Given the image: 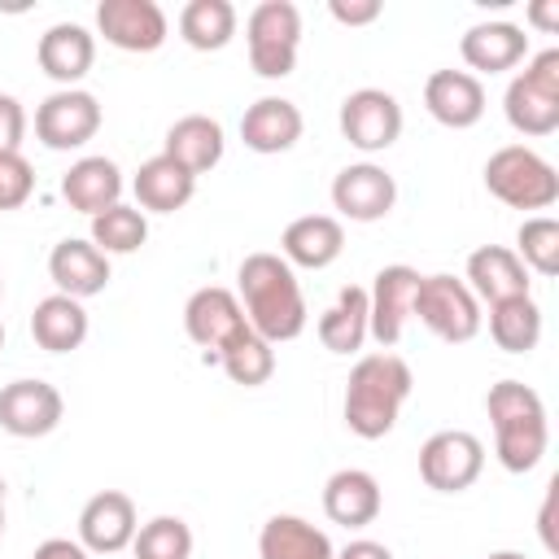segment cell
Instances as JSON below:
<instances>
[{
  "mask_svg": "<svg viewBox=\"0 0 559 559\" xmlns=\"http://www.w3.org/2000/svg\"><path fill=\"white\" fill-rule=\"evenodd\" d=\"M485 188L511 210H550L559 201L555 166L528 144H502L485 162Z\"/></svg>",
  "mask_w": 559,
  "mask_h": 559,
  "instance_id": "obj_4",
  "label": "cell"
},
{
  "mask_svg": "<svg viewBox=\"0 0 559 559\" xmlns=\"http://www.w3.org/2000/svg\"><path fill=\"white\" fill-rule=\"evenodd\" d=\"M489 336L502 354H528L542 341V310L533 297H511L489 306Z\"/></svg>",
  "mask_w": 559,
  "mask_h": 559,
  "instance_id": "obj_32",
  "label": "cell"
},
{
  "mask_svg": "<svg viewBox=\"0 0 559 559\" xmlns=\"http://www.w3.org/2000/svg\"><path fill=\"white\" fill-rule=\"evenodd\" d=\"M319 341L328 354H358L362 341L371 336V310H367V288L345 284L336 301L319 314Z\"/></svg>",
  "mask_w": 559,
  "mask_h": 559,
  "instance_id": "obj_29",
  "label": "cell"
},
{
  "mask_svg": "<svg viewBox=\"0 0 559 559\" xmlns=\"http://www.w3.org/2000/svg\"><path fill=\"white\" fill-rule=\"evenodd\" d=\"M135 502L122 489H100L79 511V542L87 555H118L135 542Z\"/></svg>",
  "mask_w": 559,
  "mask_h": 559,
  "instance_id": "obj_15",
  "label": "cell"
},
{
  "mask_svg": "<svg viewBox=\"0 0 559 559\" xmlns=\"http://www.w3.org/2000/svg\"><path fill=\"white\" fill-rule=\"evenodd\" d=\"M485 467V445L476 432L467 428H445V432H432L424 445H419V480L437 493H463L476 485Z\"/></svg>",
  "mask_w": 559,
  "mask_h": 559,
  "instance_id": "obj_8",
  "label": "cell"
},
{
  "mask_svg": "<svg viewBox=\"0 0 559 559\" xmlns=\"http://www.w3.org/2000/svg\"><path fill=\"white\" fill-rule=\"evenodd\" d=\"M301 127H306V118H301V109L293 105V100H284V96H262V100H253L249 109H245V118H240V140H245V148H253V153H288L297 140H301Z\"/></svg>",
  "mask_w": 559,
  "mask_h": 559,
  "instance_id": "obj_21",
  "label": "cell"
},
{
  "mask_svg": "<svg viewBox=\"0 0 559 559\" xmlns=\"http://www.w3.org/2000/svg\"><path fill=\"white\" fill-rule=\"evenodd\" d=\"M485 411L493 424V454L507 472H533L546 454L550 441V424H546V402L537 397V389L520 384V380H498L485 393Z\"/></svg>",
  "mask_w": 559,
  "mask_h": 559,
  "instance_id": "obj_3",
  "label": "cell"
},
{
  "mask_svg": "<svg viewBox=\"0 0 559 559\" xmlns=\"http://www.w3.org/2000/svg\"><path fill=\"white\" fill-rule=\"evenodd\" d=\"M236 284H240V310H245V323L280 345V341H297L306 332V293L297 284V271L280 258V253H245L240 271H236Z\"/></svg>",
  "mask_w": 559,
  "mask_h": 559,
  "instance_id": "obj_1",
  "label": "cell"
},
{
  "mask_svg": "<svg viewBox=\"0 0 559 559\" xmlns=\"http://www.w3.org/2000/svg\"><path fill=\"white\" fill-rule=\"evenodd\" d=\"M61 415H66V402L48 380H13L0 389V428L9 437H22V441L48 437L61 424Z\"/></svg>",
  "mask_w": 559,
  "mask_h": 559,
  "instance_id": "obj_13",
  "label": "cell"
},
{
  "mask_svg": "<svg viewBox=\"0 0 559 559\" xmlns=\"http://www.w3.org/2000/svg\"><path fill=\"white\" fill-rule=\"evenodd\" d=\"M35 57H39V70L48 79H57L61 87H74L92 70V61H96V39L79 22H57V26H48L39 35Z\"/></svg>",
  "mask_w": 559,
  "mask_h": 559,
  "instance_id": "obj_22",
  "label": "cell"
},
{
  "mask_svg": "<svg viewBox=\"0 0 559 559\" xmlns=\"http://www.w3.org/2000/svg\"><path fill=\"white\" fill-rule=\"evenodd\" d=\"M341 249H345V227L332 214H301L280 236V258L288 266H306V271L332 266L341 258Z\"/></svg>",
  "mask_w": 559,
  "mask_h": 559,
  "instance_id": "obj_20",
  "label": "cell"
},
{
  "mask_svg": "<svg viewBox=\"0 0 559 559\" xmlns=\"http://www.w3.org/2000/svg\"><path fill=\"white\" fill-rule=\"evenodd\" d=\"M0 293H4V280H0Z\"/></svg>",
  "mask_w": 559,
  "mask_h": 559,
  "instance_id": "obj_47",
  "label": "cell"
},
{
  "mask_svg": "<svg viewBox=\"0 0 559 559\" xmlns=\"http://www.w3.org/2000/svg\"><path fill=\"white\" fill-rule=\"evenodd\" d=\"M489 559H528V555H520V550H493Z\"/></svg>",
  "mask_w": 559,
  "mask_h": 559,
  "instance_id": "obj_44",
  "label": "cell"
},
{
  "mask_svg": "<svg viewBox=\"0 0 559 559\" xmlns=\"http://www.w3.org/2000/svg\"><path fill=\"white\" fill-rule=\"evenodd\" d=\"M0 537H4V480H0Z\"/></svg>",
  "mask_w": 559,
  "mask_h": 559,
  "instance_id": "obj_45",
  "label": "cell"
},
{
  "mask_svg": "<svg viewBox=\"0 0 559 559\" xmlns=\"http://www.w3.org/2000/svg\"><path fill=\"white\" fill-rule=\"evenodd\" d=\"M0 349H4V323H0Z\"/></svg>",
  "mask_w": 559,
  "mask_h": 559,
  "instance_id": "obj_46",
  "label": "cell"
},
{
  "mask_svg": "<svg viewBox=\"0 0 559 559\" xmlns=\"http://www.w3.org/2000/svg\"><path fill=\"white\" fill-rule=\"evenodd\" d=\"M502 114L520 135H550L559 131V48L537 52L502 96Z\"/></svg>",
  "mask_w": 559,
  "mask_h": 559,
  "instance_id": "obj_5",
  "label": "cell"
},
{
  "mask_svg": "<svg viewBox=\"0 0 559 559\" xmlns=\"http://www.w3.org/2000/svg\"><path fill=\"white\" fill-rule=\"evenodd\" d=\"M323 511L332 524L367 528L380 515V480L362 467H341L323 485Z\"/></svg>",
  "mask_w": 559,
  "mask_h": 559,
  "instance_id": "obj_25",
  "label": "cell"
},
{
  "mask_svg": "<svg viewBox=\"0 0 559 559\" xmlns=\"http://www.w3.org/2000/svg\"><path fill=\"white\" fill-rule=\"evenodd\" d=\"M397 201V183L376 162H354L332 179V205L349 223H380Z\"/></svg>",
  "mask_w": 559,
  "mask_h": 559,
  "instance_id": "obj_14",
  "label": "cell"
},
{
  "mask_svg": "<svg viewBox=\"0 0 559 559\" xmlns=\"http://www.w3.org/2000/svg\"><path fill=\"white\" fill-rule=\"evenodd\" d=\"M341 135L358 153H384L402 135V105L384 87H358L341 100Z\"/></svg>",
  "mask_w": 559,
  "mask_h": 559,
  "instance_id": "obj_10",
  "label": "cell"
},
{
  "mask_svg": "<svg viewBox=\"0 0 559 559\" xmlns=\"http://www.w3.org/2000/svg\"><path fill=\"white\" fill-rule=\"evenodd\" d=\"M179 35L197 52H218L236 35V4L231 0H188L179 13Z\"/></svg>",
  "mask_w": 559,
  "mask_h": 559,
  "instance_id": "obj_31",
  "label": "cell"
},
{
  "mask_svg": "<svg viewBox=\"0 0 559 559\" xmlns=\"http://www.w3.org/2000/svg\"><path fill=\"white\" fill-rule=\"evenodd\" d=\"M31 559H92V555L83 550V542L48 537V542H39V546H35V555H31Z\"/></svg>",
  "mask_w": 559,
  "mask_h": 559,
  "instance_id": "obj_40",
  "label": "cell"
},
{
  "mask_svg": "<svg viewBox=\"0 0 559 559\" xmlns=\"http://www.w3.org/2000/svg\"><path fill=\"white\" fill-rule=\"evenodd\" d=\"M96 31L122 52H157L166 44V13L157 0H100Z\"/></svg>",
  "mask_w": 559,
  "mask_h": 559,
  "instance_id": "obj_12",
  "label": "cell"
},
{
  "mask_svg": "<svg viewBox=\"0 0 559 559\" xmlns=\"http://www.w3.org/2000/svg\"><path fill=\"white\" fill-rule=\"evenodd\" d=\"M258 555L262 559H336L328 533L301 515H271L258 533Z\"/></svg>",
  "mask_w": 559,
  "mask_h": 559,
  "instance_id": "obj_30",
  "label": "cell"
},
{
  "mask_svg": "<svg viewBox=\"0 0 559 559\" xmlns=\"http://www.w3.org/2000/svg\"><path fill=\"white\" fill-rule=\"evenodd\" d=\"M223 144H227L223 127L210 114H183L179 122H170L162 153L170 162H179L188 175H205V170H214L223 162Z\"/></svg>",
  "mask_w": 559,
  "mask_h": 559,
  "instance_id": "obj_26",
  "label": "cell"
},
{
  "mask_svg": "<svg viewBox=\"0 0 559 559\" xmlns=\"http://www.w3.org/2000/svg\"><path fill=\"white\" fill-rule=\"evenodd\" d=\"M515 258L537 275H559V223L550 214H533L515 231Z\"/></svg>",
  "mask_w": 559,
  "mask_h": 559,
  "instance_id": "obj_35",
  "label": "cell"
},
{
  "mask_svg": "<svg viewBox=\"0 0 559 559\" xmlns=\"http://www.w3.org/2000/svg\"><path fill=\"white\" fill-rule=\"evenodd\" d=\"M218 362H223V371H227L231 384L258 389V384H266V380L275 376V345L262 341L253 328H245V332L218 354Z\"/></svg>",
  "mask_w": 559,
  "mask_h": 559,
  "instance_id": "obj_33",
  "label": "cell"
},
{
  "mask_svg": "<svg viewBox=\"0 0 559 559\" xmlns=\"http://www.w3.org/2000/svg\"><path fill=\"white\" fill-rule=\"evenodd\" d=\"M528 22L537 31H559V0H537L528 4Z\"/></svg>",
  "mask_w": 559,
  "mask_h": 559,
  "instance_id": "obj_42",
  "label": "cell"
},
{
  "mask_svg": "<svg viewBox=\"0 0 559 559\" xmlns=\"http://www.w3.org/2000/svg\"><path fill=\"white\" fill-rule=\"evenodd\" d=\"M424 105L441 127L467 131L485 118V83L467 70H432L424 83Z\"/></svg>",
  "mask_w": 559,
  "mask_h": 559,
  "instance_id": "obj_17",
  "label": "cell"
},
{
  "mask_svg": "<svg viewBox=\"0 0 559 559\" xmlns=\"http://www.w3.org/2000/svg\"><path fill=\"white\" fill-rule=\"evenodd\" d=\"M148 240V218L140 205H109L105 214L92 218V245L109 258V253H135Z\"/></svg>",
  "mask_w": 559,
  "mask_h": 559,
  "instance_id": "obj_34",
  "label": "cell"
},
{
  "mask_svg": "<svg viewBox=\"0 0 559 559\" xmlns=\"http://www.w3.org/2000/svg\"><path fill=\"white\" fill-rule=\"evenodd\" d=\"M122 170L109 162V157H79L66 175H61V197H66V205L70 210H79V214H87V218H96V214H105L109 205H118L122 201Z\"/></svg>",
  "mask_w": 559,
  "mask_h": 559,
  "instance_id": "obj_24",
  "label": "cell"
},
{
  "mask_svg": "<svg viewBox=\"0 0 559 559\" xmlns=\"http://www.w3.org/2000/svg\"><path fill=\"white\" fill-rule=\"evenodd\" d=\"M131 192L140 201V210H153V214H175L192 201L197 192V175H188L179 162H170L166 153L140 162L135 179H131Z\"/></svg>",
  "mask_w": 559,
  "mask_h": 559,
  "instance_id": "obj_27",
  "label": "cell"
},
{
  "mask_svg": "<svg viewBox=\"0 0 559 559\" xmlns=\"http://www.w3.org/2000/svg\"><path fill=\"white\" fill-rule=\"evenodd\" d=\"M555 489L559 485H550V493H546V507H542V542L555 550V533H550V507H555Z\"/></svg>",
  "mask_w": 559,
  "mask_h": 559,
  "instance_id": "obj_43",
  "label": "cell"
},
{
  "mask_svg": "<svg viewBox=\"0 0 559 559\" xmlns=\"http://www.w3.org/2000/svg\"><path fill=\"white\" fill-rule=\"evenodd\" d=\"M135 559H192V528L179 515H153L135 528Z\"/></svg>",
  "mask_w": 559,
  "mask_h": 559,
  "instance_id": "obj_36",
  "label": "cell"
},
{
  "mask_svg": "<svg viewBox=\"0 0 559 559\" xmlns=\"http://www.w3.org/2000/svg\"><path fill=\"white\" fill-rule=\"evenodd\" d=\"M336 559H393V550H389L384 542H371V537H358V542H349V546H341V550H336Z\"/></svg>",
  "mask_w": 559,
  "mask_h": 559,
  "instance_id": "obj_41",
  "label": "cell"
},
{
  "mask_svg": "<svg viewBox=\"0 0 559 559\" xmlns=\"http://www.w3.org/2000/svg\"><path fill=\"white\" fill-rule=\"evenodd\" d=\"M476 301H511V297H528V266L515 258V249L507 245H480L467 253V280Z\"/></svg>",
  "mask_w": 559,
  "mask_h": 559,
  "instance_id": "obj_18",
  "label": "cell"
},
{
  "mask_svg": "<svg viewBox=\"0 0 559 559\" xmlns=\"http://www.w3.org/2000/svg\"><path fill=\"white\" fill-rule=\"evenodd\" d=\"M415 319L445 345H467L480 332V301L454 275H424L415 293Z\"/></svg>",
  "mask_w": 559,
  "mask_h": 559,
  "instance_id": "obj_7",
  "label": "cell"
},
{
  "mask_svg": "<svg viewBox=\"0 0 559 559\" xmlns=\"http://www.w3.org/2000/svg\"><path fill=\"white\" fill-rule=\"evenodd\" d=\"M183 328H188V336H192L201 349L223 354L249 323H245V310H240V301H236L231 288L205 284V288H197V293L188 297V306H183Z\"/></svg>",
  "mask_w": 559,
  "mask_h": 559,
  "instance_id": "obj_16",
  "label": "cell"
},
{
  "mask_svg": "<svg viewBox=\"0 0 559 559\" xmlns=\"http://www.w3.org/2000/svg\"><path fill=\"white\" fill-rule=\"evenodd\" d=\"M245 39L249 66L262 79H288L301 48V9L293 0H262L245 22Z\"/></svg>",
  "mask_w": 559,
  "mask_h": 559,
  "instance_id": "obj_6",
  "label": "cell"
},
{
  "mask_svg": "<svg viewBox=\"0 0 559 559\" xmlns=\"http://www.w3.org/2000/svg\"><path fill=\"white\" fill-rule=\"evenodd\" d=\"M22 140H26V109L17 96L0 92V157L22 153Z\"/></svg>",
  "mask_w": 559,
  "mask_h": 559,
  "instance_id": "obj_38",
  "label": "cell"
},
{
  "mask_svg": "<svg viewBox=\"0 0 559 559\" xmlns=\"http://www.w3.org/2000/svg\"><path fill=\"white\" fill-rule=\"evenodd\" d=\"M87 328H92V323H87L83 301L66 297V293H52V297L35 301V310H31V336H35V345L48 349V354H70V349H79V345L87 341Z\"/></svg>",
  "mask_w": 559,
  "mask_h": 559,
  "instance_id": "obj_28",
  "label": "cell"
},
{
  "mask_svg": "<svg viewBox=\"0 0 559 559\" xmlns=\"http://www.w3.org/2000/svg\"><path fill=\"white\" fill-rule=\"evenodd\" d=\"M411 389H415V376L406 358L389 349L358 358L345 380V428L362 441H380L384 432H393Z\"/></svg>",
  "mask_w": 559,
  "mask_h": 559,
  "instance_id": "obj_2",
  "label": "cell"
},
{
  "mask_svg": "<svg viewBox=\"0 0 559 559\" xmlns=\"http://www.w3.org/2000/svg\"><path fill=\"white\" fill-rule=\"evenodd\" d=\"M35 192V170L22 153H9L0 157V214L4 210H17L26 197Z\"/></svg>",
  "mask_w": 559,
  "mask_h": 559,
  "instance_id": "obj_37",
  "label": "cell"
},
{
  "mask_svg": "<svg viewBox=\"0 0 559 559\" xmlns=\"http://www.w3.org/2000/svg\"><path fill=\"white\" fill-rule=\"evenodd\" d=\"M419 271L406 266V262H393V266H380L371 288H367V310H371V336L393 349L406 332V323L415 319V293H419Z\"/></svg>",
  "mask_w": 559,
  "mask_h": 559,
  "instance_id": "obj_11",
  "label": "cell"
},
{
  "mask_svg": "<svg viewBox=\"0 0 559 559\" xmlns=\"http://www.w3.org/2000/svg\"><path fill=\"white\" fill-rule=\"evenodd\" d=\"M100 131V100L83 87H61L39 100L35 109V140L52 153L83 148Z\"/></svg>",
  "mask_w": 559,
  "mask_h": 559,
  "instance_id": "obj_9",
  "label": "cell"
},
{
  "mask_svg": "<svg viewBox=\"0 0 559 559\" xmlns=\"http://www.w3.org/2000/svg\"><path fill=\"white\" fill-rule=\"evenodd\" d=\"M48 275H52V284H57V293L83 301V297L105 293V284H109V258H105L92 240L66 236V240H57L52 253H48Z\"/></svg>",
  "mask_w": 559,
  "mask_h": 559,
  "instance_id": "obj_19",
  "label": "cell"
},
{
  "mask_svg": "<svg viewBox=\"0 0 559 559\" xmlns=\"http://www.w3.org/2000/svg\"><path fill=\"white\" fill-rule=\"evenodd\" d=\"M459 57L480 74H502V70H511L528 57V35L515 22H476L459 39Z\"/></svg>",
  "mask_w": 559,
  "mask_h": 559,
  "instance_id": "obj_23",
  "label": "cell"
},
{
  "mask_svg": "<svg viewBox=\"0 0 559 559\" xmlns=\"http://www.w3.org/2000/svg\"><path fill=\"white\" fill-rule=\"evenodd\" d=\"M328 13L341 22V26H371L380 17V0H332Z\"/></svg>",
  "mask_w": 559,
  "mask_h": 559,
  "instance_id": "obj_39",
  "label": "cell"
}]
</instances>
